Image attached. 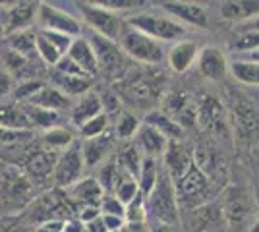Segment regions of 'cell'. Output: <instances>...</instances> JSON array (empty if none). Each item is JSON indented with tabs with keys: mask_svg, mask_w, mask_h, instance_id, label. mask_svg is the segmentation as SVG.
Here are the masks:
<instances>
[{
	"mask_svg": "<svg viewBox=\"0 0 259 232\" xmlns=\"http://www.w3.org/2000/svg\"><path fill=\"white\" fill-rule=\"evenodd\" d=\"M35 186L25 170L16 165H2V213L4 217H18L35 201Z\"/></svg>",
	"mask_w": 259,
	"mask_h": 232,
	"instance_id": "6da1fadb",
	"label": "cell"
},
{
	"mask_svg": "<svg viewBox=\"0 0 259 232\" xmlns=\"http://www.w3.org/2000/svg\"><path fill=\"white\" fill-rule=\"evenodd\" d=\"M178 203L180 201H178L176 184L164 170V166H161L157 184L151 194L147 196V215L153 217L157 224H168V226L176 228V224H180Z\"/></svg>",
	"mask_w": 259,
	"mask_h": 232,
	"instance_id": "7a4b0ae2",
	"label": "cell"
},
{
	"mask_svg": "<svg viewBox=\"0 0 259 232\" xmlns=\"http://www.w3.org/2000/svg\"><path fill=\"white\" fill-rule=\"evenodd\" d=\"M76 205L72 203V199L68 198V194L62 190H53L47 192L41 198H37L29 205V209L23 215H20L23 221L29 224H43L47 221H72Z\"/></svg>",
	"mask_w": 259,
	"mask_h": 232,
	"instance_id": "3957f363",
	"label": "cell"
},
{
	"mask_svg": "<svg viewBox=\"0 0 259 232\" xmlns=\"http://www.w3.org/2000/svg\"><path fill=\"white\" fill-rule=\"evenodd\" d=\"M120 49L132 56L134 60H138L141 64H161L164 60V51L159 41L151 39L149 35L141 33L134 27H126L120 35Z\"/></svg>",
	"mask_w": 259,
	"mask_h": 232,
	"instance_id": "277c9868",
	"label": "cell"
},
{
	"mask_svg": "<svg viewBox=\"0 0 259 232\" xmlns=\"http://www.w3.org/2000/svg\"><path fill=\"white\" fill-rule=\"evenodd\" d=\"M126 23L141 33L149 35L155 41H176L186 35V27L182 23L170 20V18H164V16H157V14L140 12V14L130 16Z\"/></svg>",
	"mask_w": 259,
	"mask_h": 232,
	"instance_id": "5b68a950",
	"label": "cell"
},
{
	"mask_svg": "<svg viewBox=\"0 0 259 232\" xmlns=\"http://www.w3.org/2000/svg\"><path fill=\"white\" fill-rule=\"evenodd\" d=\"M83 22L93 29V33L107 37L110 41H120V35L124 31L120 18L114 12L103 8L97 2H77L76 4Z\"/></svg>",
	"mask_w": 259,
	"mask_h": 232,
	"instance_id": "8992f818",
	"label": "cell"
},
{
	"mask_svg": "<svg viewBox=\"0 0 259 232\" xmlns=\"http://www.w3.org/2000/svg\"><path fill=\"white\" fill-rule=\"evenodd\" d=\"M83 168H85V159H83V149L81 145L74 144L72 147H68L66 151L60 153L58 159V165L54 170V184L58 190H70L74 184H77L81 180L83 174Z\"/></svg>",
	"mask_w": 259,
	"mask_h": 232,
	"instance_id": "52a82bcc",
	"label": "cell"
},
{
	"mask_svg": "<svg viewBox=\"0 0 259 232\" xmlns=\"http://www.w3.org/2000/svg\"><path fill=\"white\" fill-rule=\"evenodd\" d=\"M41 2H14L2 4V31L6 37L27 31L39 16Z\"/></svg>",
	"mask_w": 259,
	"mask_h": 232,
	"instance_id": "ba28073f",
	"label": "cell"
},
{
	"mask_svg": "<svg viewBox=\"0 0 259 232\" xmlns=\"http://www.w3.org/2000/svg\"><path fill=\"white\" fill-rule=\"evenodd\" d=\"M37 22L41 25V31H56V33H64L77 39L81 35V23L74 16H70L68 12H62L54 8L49 2H41L39 6V16Z\"/></svg>",
	"mask_w": 259,
	"mask_h": 232,
	"instance_id": "9c48e42d",
	"label": "cell"
},
{
	"mask_svg": "<svg viewBox=\"0 0 259 232\" xmlns=\"http://www.w3.org/2000/svg\"><path fill=\"white\" fill-rule=\"evenodd\" d=\"M176 192L180 203H188L190 199H199L201 205H205L203 194L209 192V174L197 163H194L192 168L176 182Z\"/></svg>",
	"mask_w": 259,
	"mask_h": 232,
	"instance_id": "30bf717a",
	"label": "cell"
},
{
	"mask_svg": "<svg viewBox=\"0 0 259 232\" xmlns=\"http://www.w3.org/2000/svg\"><path fill=\"white\" fill-rule=\"evenodd\" d=\"M58 159H60L58 151L47 149V147H35L23 161V170L33 180H45L49 176H54Z\"/></svg>",
	"mask_w": 259,
	"mask_h": 232,
	"instance_id": "8fae6325",
	"label": "cell"
},
{
	"mask_svg": "<svg viewBox=\"0 0 259 232\" xmlns=\"http://www.w3.org/2000/svg\"><path fill=\"white\" fill-rule=\"evenodd\" d=\"M162 166L168 172V176L174 180V184L192 168V165L195 163V155L180 142H170L166 153L162 157Z\"/></svg>",
	"mask_w": 259,
	"mask_h": 232,
	"instance_id": "7c38bea8",
	"label": "cell"
},
{
	"mask_svg": "<svg viewBox=\"0 0 259 232\" xmlns=\"http://www.w3.org/2000/svg\"><path fill=\"white\" fill-rule=\"evenodd\" d=\"M166 14L174 16L176 20L184 23H190L195 27H207L209 25V18L207 12L201 4L197 2H184V0H168V2H161L159 4Z\"/></svg>",
	"mask_w": 259,
	"mask_h": 232,
	"instance_id": "4fadbf2b",
	"label": "cell"
},
{
	"mask_svg": "<svg viewBox=\"0 0 259 232\" xmlns=\"http://www.w3.org/2000/svg\"><path fill=\"white\" fill-rule=\"evenodd\" d=\"M105 190L101 186L97 178L85 176L81 178L77 184H74L68 190V198L72 199V203L76 205V209L91 207V205H101V201L105 198Z\"/></svg>",
	"mask_w": 259,
	"mask_h": 232,
	"instance_id": "5bb4252c",
	"label": "cell"
},
{
	"mask_svg": "<svg viewBox=\"0 0 259 232\" xmlns=\"http://www.w3.org/2000/svg\"><path fill=\"white\" fill-rule=\"evenodd\" d=\"M197 68H199L201 76H205L207 79H213V81L225 79L228 70H230L225 53L221 49H217V47H205V49L199 51Z\"/></svg>",
	"mask_w": 259,
	"mask_h": 232,
	"instance_id": "9a60e30c",
	"label": "cell"
},
{
	"mask_svg": "<svg viewBox=\"0 0 259 232\" xmlns=\"http://www.w3.org/2000/svg\"><path fill=\"white\" fill-rule=\"evenodd\" d=\"M136 145L140 147V151L143 153V157L159 159V157H164L170 142H168L161 132H157L155 128L147 126V124H141L140 132L136 135Z\"/></svg>",
	"mask_w": 259,
	"mask_h": 232,
	"instance_id": "2e32d148",
	"label": "cell"
},
{
	"mask_svg": "<svg viewBox=\"0 0 259 232\" xmlns=\"http://www.w3.org/2000/svg\"><path fill=\"white\" fill-rule=\"evenodd\" d=\"M197 58H199V49L194 41H178L166 55L168 66L172 68L176 74L188 72Z\"/></svg>",
	"mask_w": 259,
	"mask_h": 232,
	"instance_id": "e0dca14e",
	"label": "cell"
},
{
	"mask_svg": "<svg viewBox=\"0 0 259 232\" xmlns=\"http://www.w3.org/2000/svg\"><path fill=\"white\" fill-rule=\"evenodd\" d=\"M166 109H168V116H172L182 128L194 126L197 120V109L192 105V99L184 93H174L170 99L166 101Z\"/></svg>",
	"mask_w": 259,
	"mask_h": 232,
	"instance_id": "ac0fdd59",
	"label": "cell"
},
{
	"mask_svg": "<svg viewBox=\"0 0 259 232\" xmlns=\"http://www.w3.org/2000/svg\"><path fill=\"white\" fill-rule=\"evenodd\" d=\"M221 16L228 22L244 23L259 16L257 0H230L221 4Z\"/></svg>",
	"mask_w": 259,
	"mask_h": 232,
	"instance_id": "d6986e66",
	"label": "cell"
},
{
	"mask_svg": "<svg viewBox=\"0 0 259 232\" xmlns=\"http://www.w3.org/2000/svg\"><path fill=\"white\" fill-rule=\"evenodd\" d=\"M68 56L85 70L87 76L95 77L97 76V72L101 70V68H99L97 53H95V49H93L91 41H87V39L77 37L76 41H74V44H72V49H70Z\"/></svg>",
	"mask_w": 259,
	"mask_h": 232,
	"instance_id": "ffe728a7",
	"label": "cell"
},
{
	"mask_svg": "<svg viewBox=\"0 0 259 232\" xmlns=\"http://www.w3.org/2000/svg\"><path fill=\"white\" fill-rule=\"evenodd\" d=\"M143 124H147V126L155 128L157 132H161L168 142H180L182 140L184 128L164 111H149L143 116Z\"/></svg>",
	"mask_w": 259,
	"mask_h": 232,
	"instance_id": "44dd1931",
	"label": "cell"
},
{
	"mask_svg": "<svg viewBox=\"0 0 259 232\" xmlns=\"http://www.w3.org/2000/svg\"><path fill=\"white\" fill-rule=\"evenodd\" d=\"M0 122H2V130H33V122L25 107L14 101L2 103Z\"/></svg>",
	"mask_w": 259,
	"mask_h": 232,
	"instance_id": "7402d4cb",
	"label": "cell"
},
{
	"mask_svg": "<svg viewBox=\"0 0 259 232\" xmlns=\"http://www.w3.org/2000/svg\"><path fill=\"white\" fill-rule=\"evenodd\" d=\"M27 105L41 107V109H49V111H54V112L74 109L70 97H68L66 93H62L58 87H51V85H45V87L41 89L29 103H27Z\"/></svg>",
	"mask_w": 259,
	"mask_h": 232,
	"instance_id": "603a6c76",
	"label": "cell"
},
{
	"mask_svg": "<svg viewBox=\"0 0 259 232\" xmlns=\"http://www.w3.org/2000/svg\"><path fill=\"white\" fill-rule=\"evenodd\" d=\"M103 112H105L103 111V99L95 93H87L85 97H81L74 105V109L70 112V120H72V124H76L77 128H81L85 122L103 114Z\"/></svg>",
	"mask_w": 259,
	"mask_h": 232,
	"instance_id": "cb8c5ba5",
	"label": "cell"
},
{
	"mask_svg": "<svg viewBox=\"0 0 259 232\" xmlns=\"http://www.w3.org/2000/svg\"><path fill=\"white\" fill-rule=\"evenodd\" d=\"M91 44L97 53L99 58V68L105 70V72H112L114 68L120 64V51L114 41H110L107 37H101V35L93 33L91 37Z\"/></svg>",
	"mask_w": 259,
	"mask_h": 232,
	"instance_id": "d4e9b609",
	"label": "cell"
},
{
	"mask_svg": "<svg viewBox=\"0 0 259 232\" xmlns=\"http://www.w3.org/2000/svg\"><path fill=\"white\" fill-rule=\"evenodd\" d=\"M197 120H201V124L209 128V130H215L217 133L221 130H225L223 122H225V112L221 103L215 97H203L199 107H197Z\"/></svg>",
	"mask_w": 259,
	"mask_h": 232,
	"instance_id": "484cf974",
	"label": "cell"
},
{
	"mask_svg": "<svg viewBox=\"0 0 259 232\" xmlns=\"http://www.w3.org/2000/svg\"><path fill=\"white\" fill-rule=\"evenodd\" d=\"M234 107V126H236L238 135L249 137L251 133L257 130V114L253 111V107L246 99H236Z\"/></svg>",
	"mask_w": 259,
	"mask_h": 232,
	"instance_id": "4316f807",
	"label": "cell"
},
{
	"mask_svg": "<svg viewBox=\"0 0 259 232\" xmlns=\"http://www.w3.org/2000/svg\"><path fill=\"white\" fill-rule=\"evenodd\" d=\"M53 81L68 97H85L93 85V77L66 76L62 72H54Z\"/></svg>",
	"mask_w": 259,
	"mask_h": 232,
	"instance_id": "83f0119b",
	"label": "cell"
},
{
	"mask_svg": "<svg viewBox=\"0 0 259 232\" xmlns=\"http://www.w3.org/2000/svg\"><path fill=\"white\" fill-rule=\"evenodd\" d=\"M143 153L140 151V147L134 144H128L124 145L122 149H118V153H116V163L120 165V168L132 178H140L141 174V166H143Z\"/></svg>",
	"mask_w": 259,
	"mask_h": 232,
	"instance_id": "f1b7e54d",
	"label": "cell"
},
{
	"mask_svg": "<svg viewBox=\"0 0 259 232\" xmlns=\"http://www.w3.org/2000/svg\"><path fill=\"white\" fill-rule=\"evenodd\" d=\"M112 142L114 137L110 133H105L101 137H95V140H87L85 144L81 145L83 149V159H85V166H95L99 165L112 149Z\"/></svg>",
	"mask_w": 259,
	"mask_h": 232,
	"instance_id": "f546056e",
	"label": "cell"
},
{
	"mask_svg": "<svg viewBox=\"0 0 259 232\" xmlns=\"http://www.w3.org/2000/svg\"><path fill=\"white\" fill-rule=\"evenodd\" d=\"M126 178H132V176H128V174L120 168V165L116 163V159H114V161H110V163L101 166L97 180L101 182V186H103V190H105V194H112V192L118 190V186L126 180Z\"/></svg>",
	"mask_w": 259,
	"mask_h": 232,
	"instance_id": "4dcf8cb0",
	"label": "cell"
},
{
	"mask_svg": "<svg viewBox=\"0 0 259 232\" xmlns=\"http://www.w3.org/2000/svg\"><path fill=\"white\" fill-rule=\"evenodd\" d=\"M126 97L132 99L134 105L143 107V103H149L155 97V85L151 79L143 76H138L136 79H132L126 87Z\"/></svg>",
	"mask_w": 259,
	"mask_h": 232,
	"instance_id": "1f68e13d",
	"label": "cell"
},
{
	"mask_svg": "<svg viewBox=\"0 0 259 232\" xmlns=\"http://www.w3.org/2000/svg\"><path fill=\"white\" fill-rule=\"evenodd\" d=\"M41 144H43V147L53 149V151H58V149L66 151L68 147L74 145V135H72V132H70L68 128L56 126V128H51V130L43 132V135H41Z\"/></svg>",
	"mask_w": 259,
	"mask_h": 232,
	"instance_id": "d6a6232c",
	"label": "cell"
},
{
	"mask_svg": "<svg viewBox=\"0 0 259 232\" xmlns=\"http://www.w3.org/2000/svg\"><path fill=\"white\" fill-rule=\"evenodd\" d=\"M230 74L232 77L244 83V85H259V62H249V60H234L230 64Z\"/></svg>",
	"mask_w": 259,
	"mask_h": 232,
	"instance_id": "836d02e7",
	"label": "cell"
},
{
	"mask_svg": "<svg viewBox=\"0 0 259 232\" xmlns=\"http://www.w3.org/2000/svg\"><path fill=\"white\" fill-rule=\"evenodd\" d=\"M37 35L39 33H33L31 29L10 35V37H6V39H8V41H6V43H8V49L20 53V55H23V56L37 55Z\"/></svg>",
	"mask_w": 259,
	"mask_h": 232,
	"instance_id": "e575fe53",
	"label": "cell"
},
{
	"mask_svg": "<svg viewBox=\"0 0 259 232\" xmlns=\"http://www.w3.org/2000/svg\"><path fill=\"white\" fill-rule=\"evenodd\" d=\"M25 111L29 114L33 122V128H41L43 132L60 126V112L49 111V109H41V107H33V105H23Z\"/></svg>",
	"mask_w": 259,
	"mask_h": 232,
	"instance_id": "d590c367",
	"label": "cell"
},
{
	"mask_svg": "<svg viewBox=\"0 0 259 232\" xmlns=\"http://www.w3.org/2000/svg\"><path fill=\"white\" fill-rule=\"evenodd\" d=\"M159 172H161V166H159V159H153V157H145L143 159V166H141V174L138 178L140 182V190L141 194L147 198L153 192L155 184H157V178H159Z\"/></svg>",
	"mask_w": 259,
	"mask_h": 232,
	"instance_id": "8d00e7d4",
	"label": "cell"
},
{
	"mask_svg": "<svg viewBox=\"0 0 259 232\" xmlns=\"http://www.w3.org/2000/svg\"><path fill=\"white\" fill-rule=\"evenodd\" d=\"M215 203H205V205H199L195 209L194 215L197 222L203 224V232H217L213 226H221V222H223V211Z\"/></svg>",
	"mask_w": 259,
	"mask_h": 232,
	"instance_id": "74e56055",
	"label": "cell"
},
{
	"mask_svg": "<svg viewBox=\"0 0 259 232\" xmlns=\"http://www.w3.org/2000/svg\"><path fill=\"white\" fill-rule=\"evenodd\" d=\"M108 132V114L103 112L95 118H91L89 122H85L81 128H79V135L83 140H95V137H101Z\"/></svg>",
	"mask_w": 259,
	"mask_h": 232,
	"instance_id": "f35d334b",
	"label": "cell"
},
{
	"mask_svg": "<svg viewBox=\"0 0 259 232\" xmlns=\"http://www.w3.org/2000/svg\"><path fill=\"white\" fill-rule=\"evenodd\" d=\"M37 55H39V58H41L43 62H47L49 66H58V62L62 60V53H60L41 31L37 35Z\"/></svg>",
	"mask_w": 259,
	"mask_h": 232,
	"instance_id": "ab89813d",
	"label": "cell"
},
{
	"mask_svg": "<svg viewBox=\"0 0 259 232\" xmlns=\"http://www.w3.org/2000/svg\"><path fill=\"white\" fill-rule=\"evenodd\" d=\"M43 87H45L43 81H39V79H27V81H23V83H20L18 87L14 89L12 99H14V103L23 101V103L27 105V103H29V101H31Z\"/></svg>",
	"mask_w": 259,
	"mask_h": 232,
	"instance_id": "60d3db41",
	"label": "cell"
},
{
	"mask_svg": "<svg viewBox=\"0 0 259 232\" xmlns=\"http://www.w3.org/2000/svg\"><path fill=\"white\" fill-rule=\"evenodd\" d=\"M25 66H27V56L20 55V53H16L12 49H6L2 53V70L10 72L14 77H16L18 72L25 70Z\"/></svg>",
	"mask_w": 259,
	"mask_h": 232,
	"instance_id": "b9f144b4",
	"label": "cell"
},
{
	"mask_svg": "<svg viewBox=\"0 0 259 232\" xmlns=\"http://www.w3.org/2000/svg\"><path fill=\"white\" fill-rule=\"evenodd\" d=\"M145 219H147V198L140 192L138 198L126 207V222H145Z\"/></svg>",
	"mask_w": 259,
	"mask_h": 232,
	"instance_id": "7bdbcfd3",
	"label": "cell"
},
{
	"mask_svg": "<svg viewBox=\"0 0 259 232\" xmlns=\"http://www.w3.org/2000/svg\"><path fill=\"white\" fill-rule=\"evenodd\" d=\"M141 128V122L134 114H124L116 124V135L120 140H134Z\"/></svg>",
	"mask_w": 259,
	"mask_h": 232,
	"instance_id": "ee69618b",
	"label": "cell"
},
{
	"mask_svg": "<svg viewBox=\"0 0 259 232\" xmlns=\"http://www.w3.org/2000/svg\"><path fill=\"white\" fill-rule=\"evenodd\" d=\"M141 190H140V182L136 180V178H126L122 184L118 186V190L114 192V196L128 207L130 203L134 201V199L138 198V194H140Z\"/></svg>",
	"mask_w": 259,
	"mask_h": 232,
	"instance_id": "f6af8a7d",
	"label": "cell"
},
{
	"mask_svg": "<svg viewBox=\"0 0 259 232\" xmlns=\"http://www.w3.org/2000/svg\"><path fill=\"white\" fill-rule=\"evenodd\" d=\"M232 49H234V51H238L240 55L259 51V31H251V33L238 35L236 39L232 41Z\"/></svg>",
	"mask_w": 259,
	"mask_h": 232,
	"instance_id": "bcb514c9",
	"label": "cell"
},
{
	"mask_svg": "<svg viewBox=\"0 0 259 232\" xmlns=\"http://www.w3.org/2000/svg\"><path fill=\"white\" fill-rule=\"evenodd\" d=\"M101 213L112 215V217H124L126 219V205L120 201L114 194H107L101 201Z\"/></svg>",
	"mask_w": 259,
	"mask_h": 232,
	"instance_id": "7dc6e473",
	"label": "cell"
},
{
	"mask_svg": "<svg viewBox=\"0 0 259 232\" xmlns=\"http://www.w3.org/2000/svg\"><path fill=\"white\" fill-rule=\"evenodd\" d=\"M103 8L110 12H124V10H134V8H143L145 2L143 0H97Z\"/></svg>",
	"mask_w": 259,
	"mask_h": 232,
	"instance_id": "c3c4849f",
	"label": "cell"
},
{
	"mask_svg": "<svg viewBox=\"0 0 259 232\" xmlns=\"http://www.w3.org/2000/svg\"><path fill=\"white\" fill-rule=\"evenodd\" d=\"M56 72H62V74H66V76L91 77V76H87L85 70L79 66L77 62H74V60H72V58H70L68 55L62 56V60H60V62H58V66H56Z\"/></svg>",
	"mask_w": 259,
	"mask_h": 232,
	"instance_id": "681fc988",
	"label": "cell"
},
{
	"mask_svg": "<svg viewBox=\"0 0 259 232\" xmlns=\"http://www.w3.org/2000/svg\"><path fill=\"white\" fill-rule=\"evenodd\" d=\"M2 232H35V226H29V222H25L20 217H4L2 219Z\"/></svg>",
	"mask_w": 259,
	"mask_h": 232,
	"instance_id": "f907efd6",
	"label": "cell"
},
{
	"mask_svg": "<svg viewBox=\"0 0 259 232\" xmlns=\"http://www.w3.org/2000/svg\"><path fill=\"white\" fill-rule=\"evenodd\" d=\"M0 83H2V87H0V91H2V99L8 97V95H12L14 89L18 87V85H16V77L12 76L10 72H6V70L0 72Z\"/></svg>",
	"mask_w": 259,
	"mask_h": 232,
	"instance_id": "816d5d0a",
	"label": "cell"
},
{
	"mask_svg": "<svg viewBox=\"0 0 259 232\" xmlns=\"http://www.w3.org/2000/svg\"><path fill=\"white\" fill-rule=\"evenodd\" d=\"M99 217H103V213H101V205H91V207H83V209H79V215H77V219L87 224V222L95 221Z\"/></svg>",
	"mask_w": 259,
	"mask_h": 232,
	"instance_id": "f5cc1de1",
	"label": "cell"
},
{
	"mask_svg": "<svg viewBox=\"0 0 259 232\" xmlns=\"http://www.w3.org/2000/svg\"><path fill=\"white\" fill-rule=\"evenodd\" d=\"M68 221H47L35 226V232H66Z\"/></svg>",
	"mask_w": 259,
	"mask_h": 232,
	"instance_id": "db71d44e",
	"label": "cell"
},
{
	"mask_svg": "<svg viewBox=\"0 0 259 232\" xmlns=\"http://www.w3.org/2000/svg\"><path fill=\"white\" fill-rule=\"evenodd\" d=\"M103 221L110 232H122V228L128 224L124 217H112V215H103Z\"/></svg>",
	"mask_w": 259,
	"mask_h": 232,
	"instance_id": "11a10c76",
	"label": "cell"
},
{
	"mask_svg": "<svg viewBox=\"0 0 259 232\" xmlns=\"http://www.w3.org/2000/svg\"><path fill=\"white\" fill-rule=\"evenodd\" d=\"M234 31H236L238 35L251 33V31H259V16H257V18H253V20H249V22H244V23H238V25H234Z\"/></svg>",
	"mask_w": 259,
	"mask_h": 232,
	"instance_id": "9f6ffc18",
	"label": "cell"
},
{
	"mask_svg": "<svg viewBox=\"0 0 259 232\" xmlns=\"http://www.w3.org/2000/svg\"><path fill=\"white\" fill-rule=\"evenodd\" d=\"M85 228H87V232H110L107 228L105 221H103V217H99V219H95V221L87 222Z\"/></svg>",
	"mask_w": 259,
	"mask_h": 232,
	"instance_id": "6f0895ef",
	"label": "cell"
},
{
	"mask_svg": "<svg viewBox=\"0 0 259 232\" xmlns=\"http://www.w3.org/2000/svg\"><path fill=\"white\" fill-rule=\"evenodd\" d=\"M122 232H149V228H147L145 222H128L122 228Z\"/></svg>",
	"mask_w": 259,
	"mask_h": 232,
	"instance_id": "680465c9",
	"label": "cell"
},
{
	"mask_svg": "<svg viewBox=\"0 0 259 232\" xmlns=\"http://www.w3.org/2000/svg\"><path fill=\"white\" fill-rule=\"evenodd\" d=\"M66 232H87V228H85V224L79 221H68V224H66Z\"/></svg>",
	"mask_w": 259,
	"mask_h": 232,
	"instance_id": "91938a15",
	"label": "cell"
},
{
	"mask_svg": "<svg viewBox=\"0 0 259 232\" xmlns=\"http://www.w3.org/2000/svg\"><path fill=\"white\" fill-rule=\"evenodd\" d=\"M149 232H178L174 226H168V224H155Z\"/></svg>",
	"mask_w": 259,
	"mask_h": 232,
	"instance_id": "94428289",
	"label": "cell"
},
{
	"mask_svg": "<svg viewBox=\"0 0 259 232\" xmlns=\"http://www.w3.org/2000/svg\"><path fill=\"white\" fill-rule=\"evenodd\" d=\"M240 60H249V62H259V51H253V53H244Z\"/></svg>",
	"mask_w": 259,
	"mask_h": 232,
	"instance_id": "6125c7cd",
	"label": "cell"
},
{
	"mask_svg": "<svg viewBox=\"0 0 259 232\" xmlns=\"http://www.w3.org/2000/svg\"><path fill=\"white\" fill-rule=\"evenodd\" d=\"M249 232H259V221H257V222H253V226L249 228Z\"/></svg>",
	"mask_w": 259,
	"mask_h": 232,
	"instance_id": "be15d7a7",
	"label": "cell"
}]
</instances>
